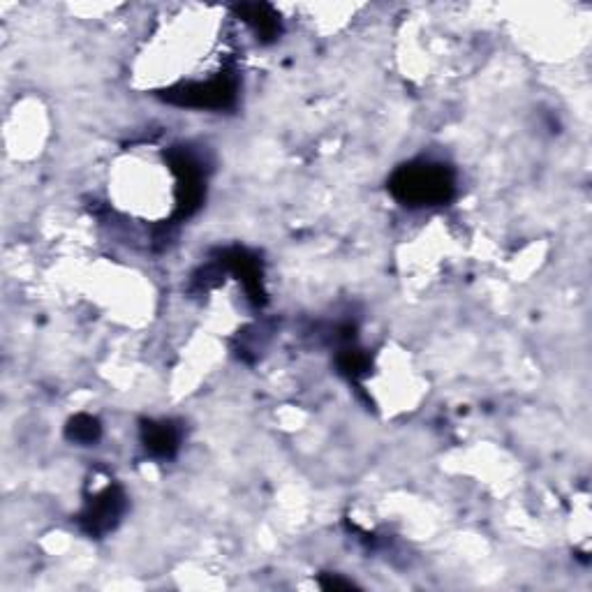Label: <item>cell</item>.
<instances>
[{"label":"cell","mask_w":592,"mask_h":592,"mask_svg":"<svg viewBox=\"0 0 592 592\" xmlns=\"http://www.w3.org/2000/svg\"><path fill=\"white\" fill-rule=\"evenodd\" d=\"M389 192L394 199L419 209V206L447 204L456 192V174L449 165L431 160L410 162L398 167L389 179Z\"/></svg>","instance_id":"obj_1"},{"label":"cell","mask_w":592,"mask_h":592,"mask_svg":"<svg viewBox=\"0 0 592 592\" xmlns=\"http://www.w3.org/2000/svg\"><path fill=\"white\" fill-rule=\"evenodd\" d=\"M236 77L232 74H220L216 79L209 81H195V84H181L165 91L167 102L179 107L190 109H229L236 102Z\"/></svg>","instance_id":"obj_2"},{"label":"cell","mask_w":592,"mask_h":592,"mask_svg":"<svg viewBox=\"0 0 592 592\" xmlns=\"http://www.w3.org/2000/svg\"><path fill=\"white\" fill-rule=\"evenodd\" d=\"M167 162L176 176V218H190L204 199V169L188 148H172Z\"/></svg>","instance_id":"obj_3"},{"label":"cell","mask_w":592,"mask_h":592,"mask_svg":"<svg viewBox=\"0 0 592 592\" xmlns=\"http://www.w3.org/2000/svg\"><path fill=\"white\" fill-rule=\"evenodd\" d=\"M125 507H128V498H125L123 488L111 484L95 495L93 500H88V505L79 516V525L86 535L91 537H102L111 532L121 521L125 514Z\"/></svg>","instance_id":"obj_4"},{"label":"cell","mask_w":592,"mask_h":592,"mask_svg":"<svg viewBox=\"0 0 592 592\" xmlns=\"http://www.w3.org/2000/svg\"><path fill=\"white\" fill-rule=\"evenodd\" d=\"M222 264H225L234 276H239L248 299H253L257 306H262L266 301V294L262 285V269H259L257 257L246 253V250L236 248V250H227V253L222 255Z\"/></svg>","instance_id":"obj_5"},{"label":"cell","mask_w":592,"mask_h":592,"mask_svg":"<svg viewBox=\"0 0 592 592\" xmlns=\"http://www.w3.org/2000/svg\"><path fill=\"white\" fill-rule=\"evenodd\" d=\"M142 442L155 458H172L179 451V428L172 421H144Z\"/></svg>","instance_id":"obj_6"},{"label":"cell","mask_w":592,"mask_h":592,"mask_svg":"<svg viewBox=\"0 0 592 592\" xmlns=\"http://www.w3.org/2000/svg\"><path fill=\"white\" fill-rule=\"evenodd\" d=\"M236 14L253 28L255 35L262 42H273L280 35V17L273 12L271 5L255 3V5H239Z\"/></svg>","instance_id":"obj_7"},{"label":"cell","mask_w":592,"mask_h":592,"mask_svg":"<svg viewBox=\"0 0 592 592\" xmlns=\"http://www.w3.org/2000/svg\"><path fill=\"white\" fill-rule=\"evenodd\" d=\"M65 435H68V440L74 444H95L100 440L102 435V426L100 421L91 417V414H77V417H72L68 421V428H65Z\"/></svg>","instance_id":"obj_8"},{"label":"cell","mask_w":592,"mask_h":592,"mask_svg":"<svg viewBox=\"0 0 592 592\" xmlns=\"http://www.w3.org/2000/svg\"><path fill=\"white\" fill-rule=\"evenodd\" d=\"M338 368L340 373L350 377V380H357L368 370V357L361 350H354V347H345L338 357Z\"/></svg>","instance_id":"obj_9"},{"label":"cell","mask_w":592,"mask_h":592,"mask_svg":"<svg viewBox=\"0 0 592 592\" xmlns=\"http://www.w3.org/2000/svg\"><path fill=\"white\" fill-rule=\"evenodd\" d=\"M322 588L327 590H350L354 588L352 581H340V579H329V581H322Z\"/></svg>","instance_id":"obj_10"}]
</instances>
